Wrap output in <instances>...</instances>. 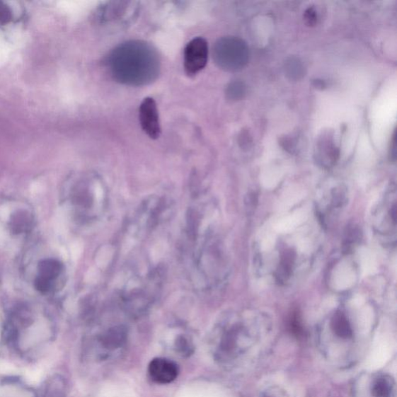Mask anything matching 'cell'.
Wrapping results in <instances>:
<instances>
[{
	"instance_id": "cell-1",
	"label": "cell",
	"mask_w": 397,
	"mask_h": 397,
	"mask_svg": "<svg viewBox=\"0 0 397 397\" xmlns=\"http://www.w3.org/2000/svg\"><path fill=\"white\" fill-rule=\"evenodd\" d=\"M111 76L120 84L142 86L159 75V57L154 47L143 42H128L113 51L108 59Z\"/></svg>"
},
{
	"instance_id": "cell-2",
	"label": "cell",
	"mask_w": 397,
	"mask_h": 397,
	"mask_svg": "<svg viewBox=\"0 0 397 397\" xmlns=\"http://www.w3.org/2000/svg\"><path fill=\"white\" fill-rule=\"evenodd\" d=\"M81 184L71 194V201L79 209L81 220L92 223L101 221L108 207V192L103 182Z\"/></svg>"
},
{
	"instance_id": "cell-3",
	"label": "cell",
	"mask_w": 397,
	"mask_h": 397,
	"mask_svg": "<svg viewBox=\"0 0 397 397\" xmlns=\"http://www.w3.org/2000/svg\"><path fill=\"white\" fill-rule=\"evenodd\" d=\"M248 47L241 40L224 38L214 48V59L219 67L234 71L244 67L248 60Z\"/></svg>"
},
{
	"instance_id": "cell-4",
	"label": "cell",
	"mask_w": 397,
	"mask_h": 397,
	"mask_svg": "<svg viewBox=\"0 0 397 397\" xmlns=\"http://www.w3.org/2000/svg\"><path fill=\"white\" fill-rule=\"evenodd\" d=\"M127 331L123 326H115L104 329L96 336V350L102 359H109L126 345Z\"/></svg>"
},
{
	"instance_id": "cell-5",
	"label": "cell",
	"mask_w": 397,
	"mask_h": 397,
	"mask_svg": "<svg viewBox=\"0 0 397 397\" xmlns=\"http://www.w3.org/2000/svg\"><path fill=\"white\" fill-rule=\"evenodd\" d=\"M209 48L204 38H193L185 47L184 69L186 75L195 76L204 69L208 61Z\"/></svg>"
},
{
	"instance_id": "cell-6",
	"label": "cell",
	"mask_w": 397,
	"mask_h": 397,
	"mask_svg": "<svg viewBox=\"0 0 397 397\" xmlns=\"http://www.w3.org/2000/svg\"><path fill=\"white\" fill-rule=\"evenodd\" d=\"M139 120L143 132L151 139H158L161 128L157 103L155 100L147 97L142 101L139 109Z\"/></svg>"
},
{
	"instance_id": "cell-7",
	"label": "cell",
	"mask_w": 397,
	"mask_h": 397,
	"mask_svg": "<svg viewBox=\"0 0 397 397\" xmlns=\"http://www.w3.org/2000/svg\"><path fill=\"white\" fill-rule=\"evenodd\" d=\"M149 374L154 382L159 384H169L179 376V367L172 360L156 358L151 361Z\"/></svg>"
},
{
	"instance_id": "cell-8",
	"label": "cell",
	"mask_w": 397,
	"mask_h": 397,
	"mask_svg": "<svg viewBox=\"0 0 397 397\" xmlns=\"http://www.w3.org/2000/svg\"><path fill=\"white\" fill-rule=\"evenodd\" d=\"M38 270V278L53 285L54 281L62 272V265L56 259L48 258L39 263Z\"/></svg>"
},
{
	"instance_id": "cell-9",
	"label": "cell",
	"mask_w": 397,
	"mask_h": 397,
	"mask_svg": "<svg viewBox=\"0 0 397 397\" xmlns=\"http://www.w3.org/2000/svg\"><path fill=\"white\" fill-rule=\"evenodd\" d=\"M33 226V217L27 212H18L12 216L11 229L14 234H22L29 231Z\"/></svg>"
},
{
	"instance_id": "cell-10",
	"label": "cell",
	"mask_w": 397,
	"mask_h": 397,
	"mask_svg": "<svg viewBox=\"0 0 397 397\" xmlns=\"http://www.w3.org/2000/svg\"><path fill=\"white\" fill-rule=\"evenodd\" d=\"M42 397H67V387L64 379L54 376L48 381Z\"/></svg>"
},
{
	"instance_id": "cell-11",
	"label": "cell",
	"mask_w": 397,
	"mask_h": 397,
	"mask_svg": "<svg viewBox=\"0 0 397 397\" xmlns=\"http://www.w3.org/2000/svg\"><path fill=\"white\" fill-rule=\"evenodd\" d=\"M331 326L335 333L340 338H348L352 335L350 323L343 313H337L334 316L333 319H332Z\"/></svg>"
},
{
	"instance_id": "cell-12",
	"label": "cell",
	"mask_w": 397,
	"mask_h": 397,
	"mask_svg": "<svg viewBox=\"0 0 397 397\" xmlns=\"http://www.w3.org/2000/svg\"><path fill=\"white\" fill-rule=\"evenodd\" d=\"M391 393V385L389 380L384 377L378 379L372 387V395L374 397H390Z\"/></svg>"
},
{
	"instance_id": "cell-13",
	"label": "cell",
	"mask_w": 397,
	"mask_h": 397,
	"mask_svg": "<svg viewBox=\"0 0 397 397\" xmlns=\"http://www.w3.org/2000/svg\"><path fill=\"white\" fill-rule=\"evenodd\" d=\"M176 351L183 356H189L192 353L193 347L188 338L183 335L178 336L175 343Z\"/></svg>"
},
{
	"instance_id": "cell-14",
	"label": "cell",
	"mask_w": 397,
	"mask_h": 397,
	"mask_svg": "<svg viewBox=\"0 0 397 397\" xmlns=\"http://www.w3.org/2000/svg\"><path fill=\"white\" fill-rule=\"evenodd\" d=\"M12 19V13L9 8L0 2V24L9 23Z\"/></svg>"
}]
</instances>
